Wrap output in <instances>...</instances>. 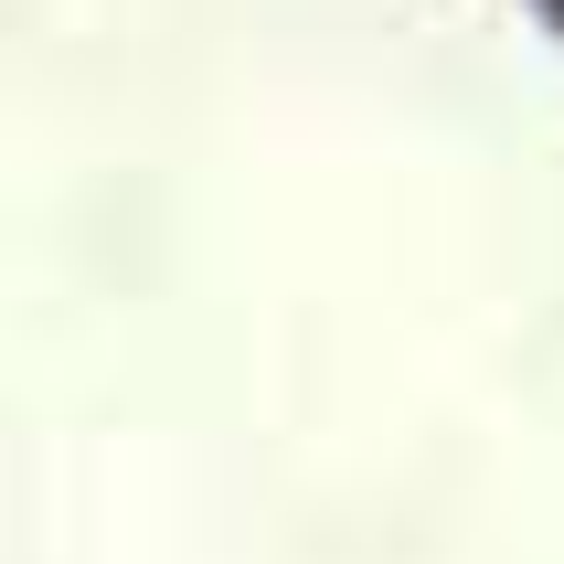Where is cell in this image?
<instances>
[{"mask_svg":"<svg viewBox=\"0 0 564 564\" xmlns=\"http://www.w3.org/2000/svg\"><path fill=\"white\" fill-rule=\"evenodd\" d=\"M533 11H543V22H554V32H564V0H533Z\"/></svg>","mask_w":564,"mask_h":564,"instance_id":"6da1fadb","label":"cell"}]
</instances>
